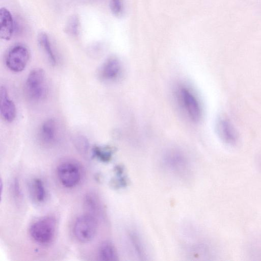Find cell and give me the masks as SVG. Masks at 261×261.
<instances>
[{"mask_svg": "<svg viewBox=\"0 0 261 261\" xmlns=\"http://www.w3.org/2000/svg\"><path fill=\"white\" fill-rule=\"evenodd\" d=\"M25 91L28 97L35 101L46 98L48 94V85L43 69L36 68L30 72L25 83Z\"/></svg>", "mask_w": 261, "mask_h": 261, "instance_id": "1", "label": "cell"}, {"mask_svg": "<svg viewBox=\"0 0 261 261\" xmlns=\"http://www.w3.org/2000/svg\"><path fill=\"white\" fill-rule=\"evenodd\" d=\"M30 58V51L28 46L21 43L13 45L7 51L5 63L11 71L18 73L23 71Z\"/></svg>", "mask_w": 261, "mask_h": 261, "instance_id": "2", "label": "cell"}, {"mask_svg": "<svg viewBox=\"0 0 261 261\" xmlns=\"http://www.w3.org/2000/svg\"><path fill=\"white\" fill-rule=\"evenodd\" d=\"M56 221L51 217H44L34 222L30 229L32 239L39 244H47L54 239Z\"/></svg>", "mask_w": 261, "mask_h": 261, "instance_id": "3", "label": "cell"}, {"mask_svg": "<svg viewBox=\"0 0 261 261\" xmlns=\"http://www.w3.org/2000/svg\"><path fill=\"white\" fill-rule=\"evenodd\" d=\"M97 230V222L92 215L85 214L79 217L73 226V233L80 242L87 243L95 237Z\"/></svg>", "mask_w": 261, "mask_h": 261, "instance_id": "4", "label": "cell"}, {"mask_svg": "<svg viewBox=\"0 0 261 261\" xmlns=\"http://www.w3.org/2000/svg\"><path fill=\"white\" fill-rule=\"evenodd\" d=\"M178 97L190 119L193 122H198L201 117V109L196 97L189 89L184 87L179 88Z\"/></svg>", "mask_w": 261, "mask_h": 261, "instance_id": "5", "label": "cell"}, {"mask_svg": "<svg viewBox=\"0 0 261 261\" xmlns=\"http://www.w3.org/2000/svg\"><path fill=\"white\" fill-rule=\"evenodd\" d=\"M57 176L63 186L68 188H72L76 186L81 180V169L74 162H64L58 167Z\"/></svg>", "mask_w": 261, "mask_h": 261, "instance_id": "6", "label": "cell"}, {"mask_svg": "<svg viewBox=\"0 0 261 261\" xmlns=\"http://www.w3.org/2000/svg\"><path fill=\"white\" fill-rule=\"evenodd\" d=\"M163 162L167 168L178 174H186L190 167L185 154L177 149L168 151L164 156Z\"/></svg>", "mask_w": 261, "mask_h": 261, "instance_id": "7", "label": "cell"}, {"mask_svg": "<svg viewBox=\"0 0 261 261\" xmlns=\"http://www.w3.org/2000/svg\"><path fill=\"white\" fill-rule=\"evenodd\" d=\"M216 128L217 133L225 143L235 144L238 140V133L231 122L226 117H220L217 120Z\"/></svg>", "mask_w": 261, "mask_h": 261, "instance_id": "8", "label": "cell"}, {"mask_svg": "<svg viewBox=\"0 0 261 261\" xmlns=\"http://www.w3.org/2000/svg\"><path fill=\"white\" fill-rule=\"evenodd\" d=\"M39 138L44 144H53L57 140L58 128L57 121L54 118H49L41 124L39 132Z\"/></svg>", "mask_w": 261, "mask_h": 261, "instance_id": "9", "label": "cell"}, {"mask_svg": "<svg viewBox=\"0 0 261 261\" xmlns=\"http://www.w3.org/2000/svg\"><path fill=\"white\" fill-rule=\"evenodd\" d=\"M1 115L7 122H12L16 117V110L13 101L10 99L6 88L2 86L0 90Z\"/></svg>", "mask_w": 261, "mask_h": 261, "instance_id": "10", "label": "cell"}, {"mask_svg": "<svg viewBox=\"0 0 261 261\" xmlns=\"http://www.w3.org/2000/svg\"><path fill=\"white\" fill-rule=\"evenodd\" d=\"M121 64L118 59L111 57L102 64L99 71V77L104 81H111L116 80L121 72Z\"/></svg>", "mask_w": 261, "mask_h": 261, "instance_id": "11", "label": "cell"}, {"mask_svg": "<svg viewBox=\"0 0 261 261\" xmlns=\"http://www.w3.org/2000/svg\"><path fill=\"white\" fill-rule=\"evenodd\" d=\"M15 24L13 16L6 8L0 10V37L5 40H10L13 35Z\"/></svg>", "mask_w": 261, "mask_h": 261, "instance_id": "12", "label": "cell"}, {"mask_svg": "<svg viewBox=\"0 0 261 261\" xmlns=\"http://www.w3.org/2000/svg\"><path fill=\"white\" fill-rule=\"evenodd\" d=\"M38 41L50 64L55 66L57 64V58L47 35L44 32L40 33L38 37Z\"/></svg>", "mask_w": 261, "mask_h": 261, "instance_id": "13", "label": "cell"}, {"mask_svg": "<svg viewBox=\"0 0 261 261\" xmlns=\"http://www.w3.org/2000/svg\"><path fill=\"white\" fill-rule=\"evenodd\" d=\"M98 256L103 261H114L117 259V254L113 244L110 242H105L100 246Z\"/></svg>", "mask_w": 261, "mask_h": 261, "instance_id": "14", "label": "cell"}, {"mask_svg": "<svg viewBox=\"0 0 261 261\" xmlns=\"http://www.w3.org/2000/svg\"><path fill=\"white\" fill-rule=\"evenodd\" d=\"M31 192L34 199L38 202L44 201L46 192L43 181L38 178L32 180L30 185Z\"/></svg>", "mask_w": 261, "mask_h": 261, "instance_id": "15", "label": "cell"}, {"mask_svg": "<svg viewBox=\"0 0 261 261\" xmlns=\"http://www.w3.org/2000/svg\"><path fill=\"white\" fill-rule=\"evenodd\" d=\"M92 151L94 156L102 162H108L112 159L113 150L109 147L94 146Z\"/></svg>", "mask_w": 261, "mask_h": 261, "instance_id": "16", "label": "cell"}, {"mask_svg": "<svg viewBox=\"0 0 261 261\" xmlns=\"http://www.w3.org/2000/svg\"><path fill=\"white\" fill-rule=\"evenodd\" d=\"M110 8L114 16H122L125 12L124 0H110Z\"/></svg>", "mask_w": 261, "mask_h": 261, "instance_id": "17", "label": "cell"}, {"mask_svg": "<svg viewBox=\"0 0 261 261\" xmlns=\"http://www.w3.org/2000/svg\"><path fill=\"white\" fill-rule=\"evenodd\" d=\"M80 22L76 16H71L68 21L65 31L66 33L72 36H76L79 32Z\"/></svg>", "mask_w": 261, "mask_h": 261, "instance_id": "18", "label": "cell"}, {"mask_svg": "<svg viewBox=\"0 0 261 261\" xmlns=\"http://www.w3.org/2000/svg\"><path fill=\"white\" fill-rule=\"evenodd\" d=\"M129 237L138 255L140 257H144L145 253L143 245L138 235L135 232L132 231L129 234Z\"/></svg>", "mask_w": 261, "mask_h": 261, "instance_id": "19", "label": "cell"}, {"mask_svg": "<svg viewBox=\"0 0 261 261\" xmlns=\"http://www.w3.org/2000/svg\"><path fill=\"white\" fill-rule=\"evenodd\" d=\"M74 144L79 151L84 153L89 149V142L87 138L82 135L76 136L74 140Z\"/></svg>", "mask_w": 261, "mask_h": 261, "instance_id": "20", "label": "cell"}, {"mask_svg": "<svg viewBox=\"0 0 261 261\" xmlns=\"http://www.w3.org/2000/svg\"><path fill=\"white\" fill-rule=\"evenodd\" d=\"M13 189L14 193L15 194V195H17V196H19V195H20V192L19 182L17 180H15L13 182Z\"/></svg>", "mask_w": 261, "mask_h": 261, "instance_id": "21", "label": "cell"}]
</instances>
